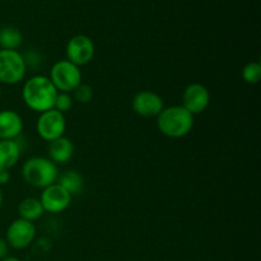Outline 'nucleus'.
<instances>
[{
  "instance_id": "nucleus-5",
  "label": "nucleus",
  "mask_w": 261,
  "mask_h": 261,
  "mask_svg": "<svg viewBox=\"0 0 261 261\" xmlns=\"http://www.w3.org/2000/svg\"><path fill=\"white\" fill-rule=\"evenodd\" d=\"M27 73L24 59L17 50H0V83L13 86L24 79Z\"/></svg>"
},
{
  "instance_id": "nucleus-22",
  "label": "nucleus",
  "mask_w": 261,
  "mask_h": 261,
  "mask_svg": "<svg viewBox=\"0 0 261 261\" xmlns=\"http://www.w3.org/2000/svg\"><path fill=\"white\" fill-rule=\"evenodd\" d=\"M8 250H9V245H8L7 240L0 237V261L8 257Z\"/></svg>"
},
{
  "instance_id": "nucleus-21",
  "label": "nucleus",
  "mask_w": 261,
  "mask_h": 261,
  "mask_svg": "<svg viewBox=\"0 0 261 261\" xmlns=\"http://www.w3.org/2000/svg\"><path fill=\"white\" fill-rule=\"evenodd\" d=\"M23 59H24L25 66L31 69L40 68L41 64H42V56H41L37 51H28L25 55H23Z\"/></svg>"
},
{
  "instance_id": "nucleus-14",
  "label": "nucleus",
  "mask_w": 261,
  "mask_h": 261,
  "mask_svg": "<svg viewBox=\"0 0 261 261\" xmlns=\"http://www.w3.org/2000/svg\"><path fill=\"white\" fill-rule=\"evenodd\" d=\"M22 148L15 140H0V171H9L20 158Z\"/></svg>"
},
{
  "instance_id": "nucleus-9",
  "label": "nucleus",
  "mask_w": 261,
  "mask_h": 261,
  "mask_svg": "<svg viewBox=\"0 0 261 261\" xmlns=\"http://www.w3.org/2000/svg\"><path fill=\"white\" fill-rule=\"evenodd\" d=\"M71 199H73V196L58 182L42 189V193L40 196L43 211L53 214L61 213L65 209H68V206L71 203Z\"/></svg>"
},
{
  "instance_id": "nucleus-18",
  "label": "nucleus",
  "mask_w": 261,
  "mask_h": 261,
  "mask_svg": "<svg viewBox=\"0 0 261 261\" xmlns=\"http://www.w3.org/2000/svg\"><path fill=\"white\" fill-rule=\"evenodd\" d=\"M242 78L249 84H257L261 79V65L257 61H250L242 69Z\"/></svg>"
},
{
  "instance_id": "nucleus-23",
  "label": "nucleus",
  "mask_w": 261,
  "mask_h": 261,
  "mask_svg": "<svg viewBox=\"0 0 261 261\" xmlns=\"http://www.w3.org/2000/svg\"><path fill=\"white\" fill-rule=\"evenodd\" d=\"M10 181L9 171H0V186L7 185Z\"/></svg>"
},
{
  "instance_id": "nucleus-20",
  "label": "nucleus",
  "mask_w": 261,
  "mask_h": 261,
  "mask_svg": "<svg viewBox=\"0 0 261 261\" xmlns=\"http://www.w3.org/2000/svg\"><path fill=\"white\" fill-rule=\"evenodd\" d=\"M73 103L74 101L70 93L58 92L55 102H54V109H55L56 111L61 112V114H65V112L70 111V109L73 107Z\"/></svg>"
},
{
  "instance_id": "nucleus-1",
  "label": "nucleus",
  "mask_w": 261,
  "mask_h": 261,
  "mask_svg": "<svg viewBox=\"0 0 261 261\" xmlns=\"http://www.w3.org/2000/svg\"><path fill=\"white\" fill-rule=\"evenodd\" d=\"M58 91L48 76L35 75L25 81L22 88L23 102L28 109L36 112H45L54 109Z\"/></svg>"
},
{
  "instance_id": "nucleus-8",
  "label": "nucleus",
  "mask_w": 261,
  "mask_h": 261,
  "mask_svg": "<svg viewBox=\"0 0 261 261\" xmlns=\"http://www.w3.org/2000/svg\"><path fill=\"white\" fill-rule=\"evenodd\" d=\"M36 237V226L33 222L18 218L9 224L7 229V242L15 250L30 246Z\"/></svg>"
},
{
  "instance_id": "nucleus-11",
  "label": "nucleus",
  "mask_w": 261,
  "mask_h": 261,
  "mask_svg": "<svg viewBox=\"0 0 261 261\" xmlns=\"http://www.w3.org/2000/svg\"><path fill=\"white\" fill-rule=\"evenodd\" d=\"M132 107L134 112L143 117H157L165 109L160 94L152 91H140L133 97Z\"/></svg>"
},
{
  "instance_id": "nucleus-10",
  "label": "nucleus",
  "mask_w": 261,
  "mask_h": 261,
  "mask_svg": "<svg viewBox=\"0 0 261 261\" xmlns=\"http://www.w3.org/2000/svg\"><path fill=\"white\" fill-rule=\"evenodd\" d=\"M211 103V93L208 88L200 83H191L182 93L181 106L191 115H199L205 111Z\"/></svg>"
},
{
  "instance_id": "nucleus-16",
  "label": "nucleus",
  "mask_w": 261,
  "mask_h": 261,
  "mask_svg": "<svg viewBox=\"0 0 261 261\" xmlns=\"http://www.w3.org/2000/svg\"><path fill=\"white\" fill-rule=\"evenodd\" d=\"M18 213H19V218L28 222H35L42 217L45 211H43L40 199L25 198L18 205Z\"/></svg>"
},
{
  "instance_id": "nucleus-26",
  "label": "nucleus",
  "mask_w": 261,
  "mask_h": 261,
  "mask_svg": "<svg viewBox=\"0 0 261 261\" xmlns=\"http://www.w3.org/2000/svg\"><path fill=\"white\" fill-rule=\"evenodd\" d=\"M0 98H2V86H0Z\"/></svg>"
},
{
  "instance_id": "nucleus-12",
  "label": "nucleus",
  "mask_w": 261,
  "mask_h": 261,
  "mask_svg": "<svg viewBox=\"0 0 261 261\" xmlns=\"http://www.w3.org/2000/svg\"><path fill=\"white\" fill-rule=\"evenodd\" d=\"M23 130V120L13 110L0 111V140H15Z\"/></svg>"
},
{
  "instance_id": "nucleus-6",
  "label": "nucleus",
  "mask_w": 261,
  "mask_h": 261,
  "mask_svg": "<svg viewBox=\"0 0 261 261\" xmlns=\"http://www.w3.org/2000/svg\"><path fill=\"white\" fill-rule=\"evenodd\" d=\"M38 135L46 142H53L58 138L64 137L66 130L65 115L56 111L55 109L41 112L36 122Z\"/></svg>"
},
{
  "instance_id": "nucleus-2",
  "label": "nucleus",
  "mask_w": 261,
  "mask_h": 261,
  "mask_svg": "<svg viewBox=\"0 0 261 261\" xmlns=\"http://www.w3.org/2000/svg\"><path fill=\"white\" fill-rule=\"evenodd\" d=\"M157 126L166 137L178 139L191 132L194 126V116L182 106L165 107L157 116Z\"/></svg>"
},
{
  "instance_id": "nucleus-25",
  "label": "nucleus",
  "mask_w": 261,
  "mask_h": 261,
  "mask_svg": "<svg viewBox=\"0 0 261 261\" xmlns=\"http://www.w3.org/2000/svg\"><path fill=\"white\" fill-rule=\"evenodd\" d=\"M2 204H3V193H2V189H0V208H2Z\"/></svg>"
},
{
  "instance_id": "nucleus-13",
  "label": "nucleus",
  "mask_w": 261,
  "mask_h": 261,
  "mask_svg": "<svg viewBox=\"0 0 261 261\" xmlns=\"http://www.w3.org/2000/svg\"><path fill=\"white\" fill-rule=\"evenodd\" d=\"M74 154V144L69 138L61 137L53 140L48 144V160L56 166L64 165L71 160Z\"/></svg>"
},
{
  "instance_id": "nucleus-3",
  "label": "nucleus",
  "mask_w": 261,
  "mask_h": 261,
  "mask_svg": "<svg viewBox=\"0 0 261 261\" xmlns=\"http://www.w3.org/2000/svg\"><path fill=\"white\" fill-rule=\"evenodd\" d=\"M22 177L33 188L45 189L58 181L59 168L46 157H31L23 163Z\"/></svg>"
},
{
  "instance_id": "nucleus-24",
  "label": "nucleus",
  "mask_w": 261,
  "mask_h": 261,
  "mask_svg": "<svg viewBox=\"0 0 261 261\" xmlns=\"http://www.w3.org/2000/svg\"><path fill=\"white\" fill-rule=\"evenodd\" d=\"M2 261H20V260L17 259V257H5V259H3Z\"/></svg>"
},
{
  "instance_id": "nucleus-19",
  "label": "nucleus",
  "mask_w": 261,
  "mask_h": 261,
  "mask_svg": "<svg viewBox=\"0 0 261 261\" xmlns=\"http://www.w3.org/2000/svg\"><path fill=\"white\" fill-rule=\"evenodd\" d=\"M71 97H73V101H76L78 103H88L93 98V89L88 84L81 83L71 92Z\"/></svg>"
},
{
  "instance_id": "nucleus-4",
  "label": "nucleus",
  "mask_w": 261,
  "mask_h": 261,
  "mask_svg": "<svg viewBox=\"0 0 261 261\" xmlns=\"http://www.w3.org/2000/svg\"><path fill=\"white\" fill-rule=\"evenodd\" d=\"M48 79L58 92L71 93L82 83V71L69 60H59L51 66Z\"/></svg>"
},
{
  "instance_id": "nucleus-17",
  "label": "nucleus",
  "mask_w": 261,
  "mask_h": 261,
  "mask_svg": "<svg viewBox=\"0 0 261 261\" xmlns=\"http://www.w3.org/2000/svg\"><path fill=\"white\" fill-rule=\"evenodd\" d=\"M23 36L18 28L7 25L0 30V47L2 50H17L22 45Z\"/></svg>"
},
{
  "instance_id": "nucleus-7",
  "label": "nucleus",
  "mask_w": 261,
  "mask_h": 261,
  "mask_svg": "<svg viewBox=\"0 0 261 261\" xmlns=\"http://www.w3.org/2000/svg\"><path fill=\"white\" fill-rule=\"evenodd\" d=\"M65 53L66 60L73 63L74 65H87L94 56V43L88 36L76 35L69 40Z\"/></svg>"
},
{
  "instance_id": "nucleus-15",
  "label": "nucleus",
  "mask_w": 261,
  "mask_h": 261,
  "mask_svg": "<svg viewBox=\"0 0 261 261\" xmlns=\"http://www.w3.org/2000/svg\"><path fill=\"white\" fill-rule=\"evenodd\" d=\"M56 182L63 186L71 196L81 194L84 188L83 176L78 171L74 170H69L63 173H59V177Z\"/></svg>"
}]
</instances>
